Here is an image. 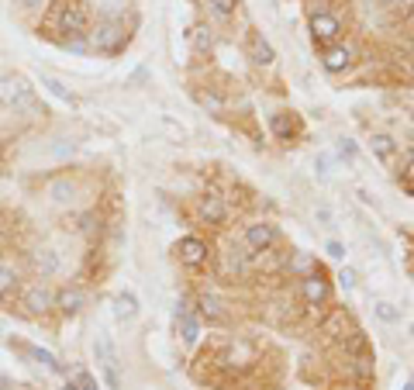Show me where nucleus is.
<instances>
[{
	"mask_svg": "<svg viewBox=\"0 0 414 390\" xmlns=\"http://www.w3.org/2000/svg\"><path fill=\"white\" fill-rule=\"evenodd\" d=\"M0 111H11V114H45L38 97H35V87L25 77H4L0 79Z\"/></svg>",
	"mask_w": 414,
	"mask_h": 390,
	"instance_id": "nucleus-1",
	"label": "nucleus"
},
{
	"mask_svg": "<svg viewBox=\"0 0 414 390\" xmlns=\"http://www.w3.org/2000/svg\"><path fill=\"white\" fill-rule=\"evenodd\" d=\"M86 45L97 49V52H118L128 45V28L121 21H101L97 28L86 31Z\"/></svg>",
	"mask_w": 414,
	"mask_h": 390,
	"instance_id": "nucleus-2",
	"label": "nucleus"
},
{
	"mask_svg": "<svg viewBox=\"0 0 414 390\" xmlns=\"http://www.w3.org/2000/svg\"><path fill=\"white\" fill-rule=\"evenodd\" d=\"M310 42L318 49H328V45L342 42V21H338L335 14H328V11L310 14Z\"/></svg>",
	"mask_w": 414,
	"mask_h": 390,
	"instance_id": "nucleus-3",
	"label": "nucleus"
},
{
	"mask_svg": "<svg viewBox=\"0 0 414 390\" xmlns=\"http://www.w3.org/2000/svg\"><path fill=\"white\" fill-rule=\"evenodd\" d=\"M94 352H97V363H101V373L107 380L111 390H121V366H118V356H114V345L107 335H97L94 342Z\"/></svg>",
	"mask_w": 414,
	"mask_h": 390,
	"instance_id": "nucleus-4",
	"label": "nucleus"
},
{
	"mask_svg": "<svg viewBox=\"0 0 414 390\" xmlns=\"http://www.w3.org/2000/svg\"><path fill=\"white\" fill-rule=\"evenodd\" d=\"M301 297L308 301V308H325L332 301V284L325 280L321 269H314L308 277H301Z\"/></svg>",
	"mask_w": 414,
	"mask_h": 390,
	"instance_id": "nucleus-5",
	"label": "nucleus"
},
{
	"mask_svg": "<svg viewBox=\"0 0 414 390\" xmlns=\"http://www.w3.org/2000/svg\"><path fill=\"white\" fill-rule=\"evenodd\" d=\"M59 31L66 35V38H73V42H79V38H86V31H90V25H86V11H83V4H66L62 11H59Z\"/></svg>",
	"mask_w": 414,
	"mask_h": 390,
	"instance_id": "nucleus-6",
	"label": "nucleus"
},
{
	"mask_svg": "<svg viewBox=\"0 0 414 390\" xmlns=\"http://www.w3.org/2000/svg\"><path fill=\"white\" fill-rule=\"evenodd\" d=\"M276 242H280V232H276V225H269V221H252V225L245 228V245H249V252L266 256Z\"/></svg>",
	"mask_w": 414,
	"mask_h": 390,
	"instance_id": "nucleus-7",
	"label": "nucleus"
},
{
	"mask_svg": "<svg viewBox=\"0 0 414 390\" xmlns=\"http://www.w3.org/2000/svg\"><path fill=\"white\" fill-rule=\"evenodd\" d=\"M356 55H359V49H356L352 42H335V45L321 49V66H325L328 73H345V69L356 62Z\"/></svg>",
	"mask_w": 414,
	"mask_h": 390,
	"instance_id": "nucleus-8",
	"label": "nucleus"
},
{
	"mask_svg": "<svg viewBox=\"0 0 414 390\" xmlns=\"http://www.w3.org/2000/svg\"><path fill=\"white\" fill-rule=\"evenodd\" d=\"M177 332H180L183 345H197V338H201V318L194 311V301H180L177 304Z\"/></svg>",
	"mask_w": 414,
	"mask_h": 390,
	"instance_id": "nucleus-9",
	"label": "nucleus"
},
{
	"mask_svg": "<svg viewBox=\"0 0 414 390\" xmlns=\"http://www.w3.org/2000/svg\"><path fill=\"white\" fill-rule=\"evenodd\" d=\"M207 256H211V249H207L204 238H197V235H186L177 242V260L183 266H190V269H197V266H204Z\"/></svg>",
	"mask_w": 414,
	"mask_h": 390,
	"instance_id": "nucleus-10",
	"label": "nucleus"
},
{
	"mask_svg": "<svg viewBox=\"0 0 414 390\" xmlns=\"http://www.w3.org/2000/svg\"><path fill=\"white\" fill-rule=\"evenodd\" d=\"M197 218H201L204 225H225V221H228V204H225V197L204 194V197L197 201Z\"/></svg>",
	"mask_w": 414,
	"mask_h": 390,
	"instance_id": "nucleus-11",
	"label": "nucleus"
},
{
	"mask_svg": "<svg viewBox=\"0 0 414 390\" xmlns=\"http://www.w3.org/2000/svg\"><path fill=\"white\" fill-rule=\"evenodd\" d=\"M21 304H25L31 314H45L55 304V294H52L45 284H31L25 286V294H21Z\"/></svg>",
	"mask_w": 414,
	"mask_h": 390,
	"instance_id": "nucleus-12",
	"label": "nucleus"
},
{
	"mask_svg": "<svg viewBox=\"0 0 414 390\" xmlns=\"http://www.w3.org/2000/svg\"><path fill=\"white\" fill-rule=\"evenodd\" d=\"M83 304H86V294H83L79 286H62V290L55 294V304H52V308H59V314L73 318V314L83 311Z\"/></svg>",
	"mask_w": 414,
	"mask_h": 390,
	"instance_id": "nucleus-13",
	"label": "nucleus"
},
{
	"mask_svg": "<svg viewBox=\"0 0 414 390\" xmlns=\"http://www.w3.org/2000/svg\"><path fill=\"white\" fill-rule=\"evenodd\" d=\"M11 345H18V352H25L28 360H35V363H42L45 369H52V373H62L66 366L59 363L55 356H52L49 349H38V345H28V342H11Z\"/></svg>",
	"mask_w": 414,
	"mask_h": 390,
	"instance_id": "nucleus-14",
	"label": "nucleus"
},
{
	"mask_svg": "<svg viewBox=\"0 0 414 390\" xmlns=\"http://www.w3.org/2000/svg\"><path fill=\"white\" fill-rule=\"evenodd\" d=\"M194 311H197V318H201V321H211V325H214V321H225V304H221L214 294H201Z\"/></svg>",
	"mask_w": 414,
	"mask_h": 390,
	"instance_id": "nucleus-15",
	"label": "nucleus"
},
{
	"mask_svg": "<svg viewBox=\"0 0 414 390\" xmlns=\"http://www.w3.org/2000/svg\"><path fill=\"white\" fill-rule=\"evenodd\" d=\"M249 59H252L256 66H273V62H276V52H273V45H269V42H266L259 31L252 35V38H249Z\"/></svg>",
	"mask_w": 414,
	"mask_h": 390,
	"instance_id": "nucleus-16",
	"label": "nucleus"
},
{
	"mask_svg": "<svg viewBox=\"0 0 414 390\" xmlns=\"http://www.w3.org/2000/svg\"><path fill=\"white\" fill-rule=\"evenodd\" d=\"M49 197L55 204H73V197H77V180H69V177H59V180L49 183Z\"/></svg>",
	"mask_w": 414,
	"mask_h": 390,
	"instance_id": "nucleus-17",
	"label": "nucleus"
},
{
	"mask_svg": "<svg viewBox=\"0 0 414 390\" xmlns=\"http://www.w3.org/2000/svg\"><path fill=\"white\" fill-rule=\"evenodd\" d=\"M369 149H373V156L380 159V162H390L393 152H397V142H393L390 135H384V131H376V135L369 138Z\"/></svg>",
	"mask_w": 414,
	"mask_h": 390,
	"instance_id": "nucleus-18",
	"label": "nucleus"
},
{
	"mask_svg": "<svg viewBox=\"0 0 414 390\" xmlns=\"http://www.w3.org/2000/svg\"><path fill=\"white\" fill-rule=\"evenodd\" d=\"M35 266H38V273H42V277H55L62 262H59V252L45 245V249H38V252H35Z\"/></svg>",
	"mask_w": 414,
	"mask_h": 390,
	"instance_id": "nucleus-19",
	"label": "nucleus"
},
{
	"mask_svg": "<svg viewBox=\"0 0 414 390\" xmlns=\"http://www.w3.org/2000/svg\"><path fill=\"white\" fill-rule=\"evenodd\" d=\"M111 304H114V318H121V321H131L138 314V301H135V294H128V290L118 294Z\"/></svg>",
	"mask_w": 414,
	"mask_h": 390,
	"instance_id": "nucleus-20",
	"label": "nucleus"
},
{
	"mask_svg": "<svg viewBox=\"0 0 414 390\" xmlns=\"http://www.w3.org/2000/svg\"><path fill=\"white\" fill-rule=\"evenodd\" d=\"M269 128H273V135L280 138V142H290L293 135H297V121L290 118V114H273V121H269Z\"/></svg>",
	"mask_w": 414,
	"mask_h": 390,
	"instance_id": "nucleus-21",
	"label": "nucleus"
},
{
	"mask_svg": "<svg viewBox=\"0 0 414 390\" xmlns=\"http://www.w3.org/2000/svg\"><path fill=\"white\" fill-rule=\"evenodd\" d=\"M21 290V277L11 266H0V297H14Z\"/></svg>",
	"mask_w": 414,
	"mask_h": 390,
	"instance_id": "nucleus-22",
	"label": "nucleus"
},
{
	"mask_svg": "<svg viewBox=\"0 0 414 390\" xmlns=\"http://www.w3.org/2000/svg\"><path fill=\"white\" fill-rule=\"evenodd\" d=\"M42 87H45V90H49L52 97H55V101H62V104H77V97H73V90H66V83H59V79L55 77H42Z\"/></svg>",
	"mask_w": 414,
	"mask_h": 390,
	"instance_id": "nucleus-23",
	"label": "nucleus"
},
{
	"mask_svg": "<svg viewBox=\"0 0 414 390\" xmlns=\"http://www.w3.org/2000/svg\"><path fill=\"white\" fill-rule=\"evenodd\" d=\"M190 45H194V52H211L214 49V35H211V28L207 25H197L190 31Z\"/></svg>",
	"mask_w": 414,
	"mask_h": 390,
	"instance_id": "nucleus-24",
	"label": "nucleus"
},
{
	"mask_svg": "<svg viewBox=\"0 0 414 390\" xmlns=\"http://www.w3.org/2000/svg\"><path fill=\"white\" fill-rule=\"evenodd\" d=\"M286 269H290V273H297V277H308V273H314L318 266H314V260H310L308 252H293L290 262H286Z\"/></svg>",
	"mask_w": 414,
	"mask_h": 390,
	"instance_id": "nucleus-25",
	"label": "nucleus"
},
{
	"mask_svg": "<svg viewBox=\"0 0 414 390\" xmlns=\"http://www.w3.org/2000/svg\"><path fill=\"white\" fill-rule=\"evenodd\" d=\"M373 373H376L373 356H369V352H359V356L352 360V377H359V380H373Z\"/></svg>",
	"mask_w": 414,
	"mask_h": 390,
	"instance_id": "nucleus-26",
	"label": "nucleus"
},
{
	"mask_svg": "<svg viewBox=\"0 0 414 390\" xmlns=\"http://www.w3.org/2000/svg\"><path fill=\"white\" fill-rule=\"evenodd\" d=\"M197 101H201L207 111H214V114H221V111H225V101H221L214 90H197Z\"/></svg>",
	"mask_w": 414,
	"mask_h": 390,
	"instance_id": "nucleus-27",
	"label": "nucleus"
},
{
	"mask_svg": "<svg viewBox=\"0 0 414 390\" xmlns=\"http://www.w3.org/2000/svg\"><path fill=\"white\" fill-rule=\"evenodd\" d=\"M207 7L218 14V18H232L238 11V0H207Z\"/></svg>",
	"mask_w": 414,
	"mask_h": 390,
	"instance_id": "nucleus-28",
	"label": "nucleus"
},
{
	"mask_svg": "<svg viewBox=\"0 0 414 390\" xmlns=\"http://www.w3.org/2000/svg\"><path fill=\"white\" fill-rule=\"evenodd\" d=\"M376 314H380L384 321H401V311H397L393 304H387V301H376Z\"/></svg>",
	"mask_w": 414,
	"mask_h": 390,
	"instance_id": "nucleus-29",
	"label": "nucleus"
},
{
	"mask_svg": "<svg viewBox=\"0 0 414 390\" xmlns=\"http://www.w3.org/2000/svg\"><path fill=\"white\" fill-rule=\"evenodd\" d=\"M338 286H342V290H352V286H356V273H352L349 266L338 269Z\"/></svg>",
	"mask_w": 414,
	"mask_h": 390,
	"instance_id": "nucleus-30",
	"label": "nucleus"
},
{
	"mask_svg": "<svg viewBox=\"0 0 414 390\" xmlns=\"http://www.w3.org/2000/svg\"><path fill=\"white\" fill-rule=\"evenodd\" d=\"M73 384H77V390H97V380H94V377H90L86 369H79V373H77V380H73Z\"/></svg>",
	"mask_w": 414,
	"mask_h": 390,
	"instance_id": "nucleus-31",
	"label": "nucleus"
},
{
	"mask_svg": "<svg viewBox=\"0 0 414 390\" xmlns=\"http://www.w3.org/2000/svg\"><path fill=\"white\" fill-rule=\"evenodd\" d=\"M401 177H404V183L408 186H414V152L408 156V162H404V169H401Z\"/></svg>",
	"mask_w": 414,
	"mask_h": 390,
	"instance_id": "nucleus-32",
	"label": "nucleus"
},
{
	"mask_svg": "<svg viewBox=\"0 0 414 390\" xmlns=\"http://www.w3.org/2000/svg\"><path fill=\"white\" fill-rule=\"evenodd\" d=\"M325 252H328L332 260H345V245H342V242H328V245H325Z\"/></svg>",
	"mask_w": 414,
	"mask_h": 390,
	"instance_id": "nucleus-33",
	"label": "nucleus"
},
{
	"mask_svg": "<svg viewBox=\"0 0 414 390\" xmlns=\"http://www.w3.org/2000/svg\"><path fill=\"white\" fill-rule=\"evenodd\" d=\"M328 173H332V159L318 156V177H321V180H328Z\"/></svg>",
	"mask_w": 414,
	"mask_h": 390,
	"instance_id": "nucleus-34",
	"label": "nucleus"
},
{
	"mask_svg": "<svg viewBox=\"0 0 414 390\" xmlns=\"http://www.w3.org/2000/svg\"><path fill=\"white\" fill-rule=\"evenodd\" d=\"M338 152H342V156H356V145H352V142H349V138H342V142H338Z\"/></svg>",
	"mask_w": 414,
	"mask_h": 390,
	"instance_id": "nucleus-35",
	"label": "nucleus"
},
{
	"mask_svg": "<svg viewBox=\"0 0 414 390\" xmlns=\"http://www.w3.org/2000/svg\"><path fill=\"white\" fill-rule=\"evenodd\" d=\"M0 390H14V384H11V377H4V373H0Z\"/></svg>",
	"mask_w": 414,
	"mask_h": 390,
	"instance_id": "nucleus-36",
	"label": "nucleus"
},
{
	"mask_svg": "<svg viewBox=\"0 0 414 390\" xmlns=\"http://www.w3.org/2000/svg\"><path fill=\"white\" fill-rule=\"evenodd\" d=\"M21 4H25V7H42L45 0H21Z\"/></svg>",
	"mask_w": 414,
	"mask_h": 390,
	"instance_id": "nucleus-37",
	"label": "nucleus"
},
{
	"mask_svg": "<svg viewBox=\"0 0 414 390\" xmlns=\"http://www.w3.org/2000/svg\"><path fill=\"white\" fill-rule=\"evenodd\" d=\"M66 390H77V384H66Z\"/></svg>",
	"mask_w": 414,
	"mask_h": 390,
	"instance_id": "nucleus-38",
	"label": "nucleus"
},
{
	"mask_svg": "<svg viewBox=\"0 0 414 390\" xmlns=\"http://www.w3.org/2000/svg\"><path fill=\"white\" fill-rule=\"evenodd\" d=\"M404 390H414V380H411V384H408V387H404Z\"/></svg>",
	"mask_w": 414,
	"mask_h": 390,
	"instance_id": "nucleus-39",
	"label": "nucleus"
}]
</instances>
